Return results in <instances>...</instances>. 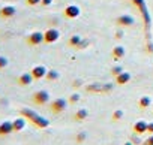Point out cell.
<instances>
[{
	"instance_id": "cell-20",
	"label": "cell",
	"mask_w": 153,
	"mask_h": 145,
	"mask_svg": "<svg viewBox=\"0 0 153 145\" xmlns=\"http://www.w3.org/2000/svg\"><path fill=\"white\" fill-rule=\"evenodd\" d=\"M80 43H81V38H80L78 35L71 36V39H69V45H71V46H76V48H78Z\"/></svg>"
},
{
	"instance_id": "cell-17",
	"label": "cell",
	"mask_w": 153,
	"mask_h": 145,
	"mask_svg": "<svg viewBox=\"0 0 153 145\" xmlns=\"http://www.w3.org/2000/svg\"><path fill=\"white\" fill-rule=\"evenodd\" d=\"M59 72L57 70H53V69H50L48 72H47V75H45V78H47V81H57L59 79Z\"/></svg>"
},
{
	"instance_id": "cell-19",
	"label": "cell",
	"mask_w": 153,
	"mask_h": 145,
	"mask_svg": "<svg viewBox=\"0 0 153 145\" xmlns=\"http://www.w3.org/2000/svg\"><path fill=\"white\" fill-rule=\"evenodd\" d=\"M89 91H95V93H104V84H92L87 87Z\"/></svg>"
},
{
	"instance_id": "cell-30",
	"label": "cell",
	"mask_w": 153,
	"mask_h": 145,
	"mask_svg": "<svg viewBox=\"0 0 153 145\" xmlns=\"http://www.w3.org/2000/svg\"><path fill=\"white\" fill-rule=\"evenodd\" d=\"M146 145H153V135H150V138L146 141Z\"/></svg>"
},
{
	"instance_id": "cell-9",
	"label": "cell",
	"mask_w": 153,
	"mask_h": 145,
	"mask_svg": "<svg viewBox=\"0 0 153 145\" xmlns=\"http://www.w3.org/2000/svg\"><path fill=\"white\" fill-rule=\"evenodd\" d=\"M12 132H14L12 121H3V123H0V136H6V135H11Z\"/></svg>"
},
{
	"instance_id": "cell-26",
	"label": "cell",
	"mask_w": 153,
	"mask_h": 145,
	"mask_svg": "<svg viewBox=\"0 0 153 145\" xmlns=\"http://www.w3.org/2000/svg\"><path fill=\"white\" fill-rule=\"evenodd\" d=\"M41 0H27V5L29 6H35V5H39Z\"/></svg>"
},
{
	"instance_id": "cell-11",
	"label": "cell",
	"mask_w": 153,
	"mask_h": 145,
	"mask_svg": "<svg viewBox=\"0 0 153 145\" xmlns=\"http://www.w3.org/2000/svg\"><path fill=\"white\" fill-rule=\"evenodd\" d=\"M147 124L149 123H146L144 120H140V121H137L135 124H134V133L135 135H143V133H146L147 132Z\"/></svg>"
},
{
	"instance_id": "cell-24",
	"label": "cell",
	"mask_w": 153,
	"mask_h": 145,
	"mask_svg": "<svg viewBox=\"0 0 153 145\" xmlns=\"http://www.w3.org/2000/svg\"><path fill=\"white\" fill-rule=\"evenodd\" d=\"M86 138H87V135H86V133H83V132H80L78 135H76V142L81 144V142H84V141H86Z\"/></svg>"
},
{
	"instance_id": "cell-22",
	"label": "cell",
	"mask_w": 153,
	"mask_h": 145,
	"mask_svg": "<svg viewBox=\"0 0 153 145\" xmlns=\"http://www.w3.org/2000/svg\"><path fill=\"white\" fill-rule=\"evenodd\" d=\"M122 117H123V111H122V109H117V111H114V112H113V120H114V121L120 120Z\"/></svg>"
},
{
	"instance_id": "cell-5",
	"label": "cell",
	"mask_w": 153,
	"mask_h": 145,
	"mask_svg": "<svg viewBox=\"0 0 153 145\" xmlns=\"http://www.w3.org/2000/svg\"><path fill=\"white\" fill-rule=\"evenodd\" d=\"M44 42V33L42 32H33L30 33V36L27 38V43L32 46H38Z\"/></svg>"
},
{
	"instance_id": "cell-8",
	"label": "cell",
	"mask_w": 153,
	"mask_h": 145,
	"mask_svg": "<svg viewBox=\"0 0 153 145\" xmlns=\"http://www.w3.org/2000/svg\"><path fill=\"white\" fill-rule=\"evenodd\" d=\"M33 75L30 74V72H26V74H21L20 77H18V84L20 85H23V87H27V85H30L32 82H33Z\"/></svg>"
},
{
	"instance_id": "cell-21",
	"label": "cell",
	"mask_w": 153,
	"mask_h": 145,
	"mask_svg": "<svg viewBox=\"0 0 153 145\" xmlns=\"http://www.w3.org/2000/svg\"><path fill=\"white\" fill-rule=\"evenodd\" d=\"M80 99H81V96H80L78 93H74V94H71L69 102H71V103H76V102H80Z\"/></svg>"
},
{
	"instance_id": "cell-31",
	"label": "cell",
	"mask_w": 153,
	"mask_h": 145,
	"mask_svg": "<svg viewBox=\"0 0 153 145\" xmlns=\"http://www.w3.org/2000/svg\"><path fill=\"white\" fill-rule=\"evenodd\" d=\"M125 145H132V142H131V141H129V142H126V144H125Z\"/></svg>"
},
{
	"instance_id": "cell-1",
	"label": "cell",
	"mask_w": 153,
	"mask_h": 145,
	"mask_svg": "<svg viewBox=\"0 0 153 145\" xmlns=\"http://www.w3.org/2000/svg\"><path fill=\"white\" fill-rule=\"evenodd\" d=\"M20 114H21V117H24V118H27L29 121H32L38 129H47V127L50 126V120H47L45 117H41L38 112H35V111L30 109V108H23V109L20 111Z\"/></svg>"
},
{
	"instance_id": "cell-2",
	"label": "cell",
	"mask_w": 153,
	"mask_h": 145,
	"mask_svg": "<svg viewBox=\"0 0 153 145\" xmlns=\"http://www.w3.org/2000/svg\"><path fill=\"white\" fill-rule=\"evenodd\" d=\"M60 38V32L57 29H48L47 32H44V42L45 43H54L57 42Z\"/></svg>"
},
{
	"instance_id": "cell-12",
	"label": "cell",
	"mask_w": 153,
	"mask_h": 145,
	"mask_svg": "<svg viewBox=\"0 0 153 145\" xmlns=\"http://www.w3.org/2000/svg\"><path fill=\"white\" fill-rule=\"evenodd\" d=\"M131 81V74L129 72H122V74H119L117 77H116V84H119V85H125V84H128Z\"/></svg>"
},
{
	"instance_id": "cell-4",
	"label": "cell",
	"mask_w": 153,
	"mask_h": 145,
	"mask_svg": "<svg viewBox=\"0 0 153 145\" xmlns=\"http://www.w3.org/2000/svg\"><path fill=\"white\" fill-rule=\"evenodd\" d=\"M68 108V100L66 99H56L51 102V111L54 114H60Z\"/></svg>"
},
{
	"instance_id": "cell-10",
	"label": "cell",
	"mask_w": 153,
	"mask_h": 145,
	"mask_svg": "<svg viewBox=\"0 0 153 145\" xmlns=\"http://www.w3.org/2000/svg\"><path fill=\"white\" fill-rule=\"evenodd\" d=\"M17 14V9L14 8V6H3L2 9H0V17H2V18H12L14 15Z\"/></svg>"
},
{
	"instance_id": "cell-23",
	"label": "cell",
	"mask_w": 153,
	"mask_h": 145,
	"mask_svg": "<svg viewBox=\"0 0 153 145\" xmlns=\"http://www.w3.org/2000/svg\"><path fill=\"white\" fill-rule=\"evenodd\" d=\"M8 58L6 57H3V55H0V70H2V69H5L6 66H8Z\"/></svg>"
},
{
	"instance_id": "cell-29",
	"label": "cell",
	"mask_w": 153,
	"mask_h": 145,
	"mask_svg": "<svg viewBox=\"0 0 153 145\" xmlns=\"http://www.w3.org/2000/svg\"><path fill=\"white\" fill-rule=\"evenodd\" d=\"M41 3H42L44 6H50V5L53 3V0H41Z\"/></svg>"
},
{
	"instance_id": "cell-14",
	"label": "cell",
	"mask_w": 153,
	"mask_h": 145,
	"mask_svg": "<svg viewBox=\"0 0 153 145\" xmlns=\"http://www.w3.org/2000/svg\"><path fill=\"white\" fill-rule=\"evenodd\" d=\"M12 126H14V132H21L24 127H26V118L20 117V118H15L12 121Z\"/></svg>"
},
{
	"instance_id": "cell-6",
	"label": "cell",
	"mask_w": 153,
	"mask_h": 145,
	"mask_svg": "<svg viewBox=\"0 0 153 145\" xmlns=\"http://www.w3.org/2000/svg\"><path fill=\"white\" fill-rule=\"evenodd\" d=\"M47 72H48V69H47L45 66H35V67L30 70V74L33 75L35 79H42V78H45Z\"/></svg>"
},
{
	"instance_id": "cell-3",
	"label": "cell",
	"mask_w": 153,
	"mask_h": 145,
	"mask_svg": "<svg viewBox=\"0 0 153 145\" xmlns=\"http://www.w3.org/2000/svg\"><path fill=\"white\" fill-rule=\"evenodd\" d=\"M33 102L36 105H45L50 102V93L45 91V90H41V91H36L33 94Z\"/></svg>"
},
{
	"instance_id": "cell-27",
	"label": "cell",
	"mask_w": 153,
	"mask_h": 145,
	"mask_svg": "<svg viewBox=\"0 0 153 145\" xmlns=\"http://www.w3.org/2000/svg\"><path fill=\"white\" fill-rule=\"evenodd\" d=\"M147 133L153 135V123H149V124H147Z\"/></svg>"
},
{
	"instance_id": "cell-25",
	"label": "cell",
	"mask_w": 153,
	"mask_h": 145,
	"mask_svg": "<svg viewBox=\"0 0 153 145\" xmlns=\"http://www.w3.org/2000/svg\"><path fill=\"white\" fill-rule=\"evenodd\" d=\"M111 72H113V75H114V77H117L119 74H122V72H123V67H122V66H114Z\"/></svg>"
},
{
	"instance_id": "cell-16",
	"label": "cell",
	"mask_w": 153,
	"mask_h": 145,
	"mask_svg": "<svg viewBox=\"0 0 153 145\" xmlns=\"http://www.w3.org/2000/svg\"><path fill=\"white\" fill-rule=\"evenodd\" d=\"M87 115H89V111L86 109V108H81V109H78V111H76L75 112V120L76 121H83V120H86L87 118Z\"/></svg>"
},
{
	"instance_id": "cell-7",
	"label": "cell",
	"mask_w": 153,
	"mask_h": 145,
	"mask_svg": "<svg viewBox=\"0 0 153 145\" xmlns=\"http://www.w3.org/2000/svg\"><path fill=\"white\" fill-rule=\"evenodd\" d=\"M80 14H81V11H80V8L76 5H69L65 9V15L68 18H76V17H80Z\"/></svg>"
},
{
	"instance_id": "cell-15",
	"label": "cell",
	"mask_w": 153,
	"mask_h": 145,
	"mask_svg": "<svg viewBox=\"0 0 153 145\" xmlns=\"http://www.w3.org/2000/svg\"><path fill=\"white\" fill-rule=\"evenodd\" d=\"M125 54H126V51H125V48H123L122 45L114 46V49H113V57H114V60H120V58H123Z\"/></svg>"
},
{
	"instance_id": "cell-13",
	"label": "cell",
	"mask_w": 153,
	"mask_h": 145,
	"mask_svg": "<svg viewBox=\"0 0 153 145\" xmlns=\"http://www.w3.org/2000/svg\"><path fill=\"white\" fill-rule=\"evenodd\" d=\"M134 23H135V20L131 15H120L117 18V24H120V26H132Z\"/></svg>"
},
{
	"instance_id": "cell-28",
	"label": "cell",
	"mask_w": 153,
	"mask_h": 145,
	"mask_svg": "<svg viewBox=\"0 0 153 145\" xmlns=\"http://www.w3.org/2000/svg\"><path fill=\"white\" fill-rule=\"evenodd\" d=\"M113 90V84H104V91H110Z\"/></svg>"
},
{
	"instance_id": "cell-18",
	"label": "cell",
	"mask_w": 153,
	"mask_h": 145,
	"mask_svg": "<svg viewBox=\"0 0 153 145\" xmlns=\"http://www.w3.org/2000/svg\"><path fill=\"white\" fill-rule=\"evenodd\" d=\"M138 105H140V108H147V106L152 105V99L149 96H143V97H140Z\"/></svg>"
}]
</instances>
